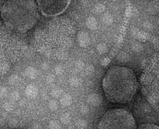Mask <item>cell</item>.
Segmentation results:
<instances>
[{
  "mask_svg": "<svg viewBox=\"0 0 159 129\" xmlns=\"http://www.w3.org/2000/svg\"><path fill=\"white\" fill-rule=\"evenodd\" d=\"M102 86L109 101L125 104L134 97L138 90V83L134 73L131 69L114 66L106 72Z\"/></svg>",
  "mask_w": 159,
  "mask_h": 129,
  "instance_id": "6da1fadb",
  "label": "cell"
},
{
  "mask_svg": "<svg viewBox=\"0 0 159 129\" xmlns=\"http://www.w3.org/2000/svg\"><path fill=\"white\" fill-rule=\"evenodd\" d=\"M1 16L6 27L25 33L38 23L39 12L34 0H7L2 6Z\"/></svg>",
  "mask_w": 159,
  "mask_h": 129,
  "instance_id": "7a4b0ae2",
  "label": "cell"
},
{
  "mask_svg": "<svg viewBox=\"0 0 159 129\" xmlns=\"http://www.w3.org/2000/svg\"><path fill=\"white\" fill-rule=\"evenodd\" d=\"M132 114L124 109H112L105 113L98 124V129H136Z\"/></svg>",
  "mask_w": 159,
  "mask_h": 129,
  "instance_id": "3957f363",
  "label": "cell"
},
{
  "mask_svg": "<svg viewBox=\"0 0 159 129\" xmlns=\"http://www.w3.org/2000/svg\"><path fill=\"white\" fill-rule=\"evenodd\" d=\"M37 6L42 15L53 17L61 15L68 8L72 0H36Z\"/></svg>",
  "mask_w": 159,
  "mask_h": 129,
  "instance_id": "277c9868",
  "label": "cell"
},
{
  "mask_svg": "<svg viewBox=\"0 0 159 129\" xmlns=\"http://www.w3.org/2000/svg\"><path fill=\"white\" fill-rule=\"evenodd\" d=\"M136 129H159L157 125L154 124H140L139 126L136 128Z\"/></svg>",
  "mask_w": 159,
  "mask_h": 129,
  "instance_id": "5b68a950",
  "label": "cell"
},
{
  "mask_svg": "<svg viewBox=\"0 0 159 129\" xmlns=\"http://www.w3.org/2000/svg\"><path fill=\"white\" fill-rule=\"evenodd\" d=\"M3 107H4L5 109H6V110H11L12 109V108H13L12 105L9 102H6V103H5L4 105H3Z\"/></svg>",
  "mask_w": 159,
  "mask_h": 129,
  "instance_id": "8992f818",
  "label": "cell"
},
{
  "mask_svg": "<svg viewBox=\"0 0 159 129\" xmlns=\"http://www.w3.org/2000/svg\"><path fill=\"white\" fill-rule=\"evenodd\" d=\"M5 94H6V91L4 88L0 89V96H5Z\"/></svg>",
  "mask_w": 159,
  "mask_h": 129,
  "instance_id": "52a82bcc",
  "label": "cell"
}]
</instances>
